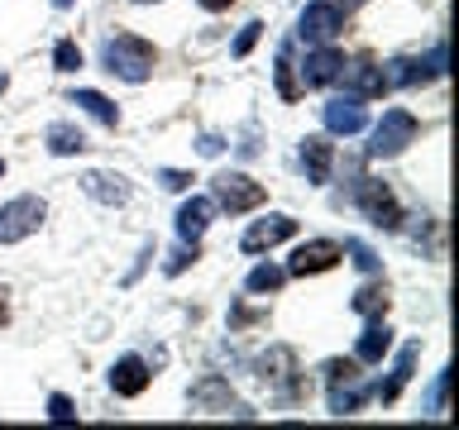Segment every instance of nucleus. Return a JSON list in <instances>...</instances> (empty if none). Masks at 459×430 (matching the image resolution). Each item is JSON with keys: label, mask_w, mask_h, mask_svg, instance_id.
<instances>
[{"label": "nucleus", "mask_w": 459, "mask_h": 430, "mask_svg": "<svg viewBox=\"0 0 459 430\" xmlns=\"http://www.w3.org/2000/svg\"><path fill=\"white\" fill-rule=\"evenodd\" d=\"M149 383H153V373H149V364H143L139 354H125V358H115V364H110L115 397H143V392H149Z\"/></svg>", "instance_id": "f8f14e48"}, {"label": "nucleus", "mask_w": 459, "mask_h": 430, "mask_svg": "<svg viewBox=\"0 0 459 430\" xmlns=\"http://www.w3.org/2000/svg\"><path fill=\"white\" fill-rule=\"evenodd\" d=\"M292 373H297V354L287 349V344H273V349L258 358V378L273 383V387H287V401H297L307 392V383H292Z\"/></svg>", "instance_id": "6e6552de"}, {"label": "nucleus", "mask_w": 459, "mask_h": 430, "mask_svg": "<svg viewBox=\"0 0 459 430\" xmlns=\"http://www.w3.org/2000/svg\"><path fill=\"white\" fill-rule=\"evenodd\" d=\"M43 215H48V206H43L39 196H14L0 206V244H20L29 235H39Z\"/></svg>", "instance_id": "39448f33"}, {"label": "nucleus", "mask_w": 459, "mask_h": 430, "mask_svg": "<svg viewBox=\"0 0 459 430\" xmlns=\"http://www.w3.org/2000/svg\"><path fill=\"white\" fill-rule=\"evenodd\" d=\"M158 182H163L168 192H186V186H192V172H182V168H163V172H158Z\"/></svg>", "instance_id": "72a5a7b5"}, {"label": "nucleus", "mask_w": 459, "mask_h": 430, "mask_svg": "<svg viewBox=\"0 0 459 430\" xmlns=\"http://www.w3.org/2000/svg\"><path fill=\"white\" fill-rule=\"evenodd\" d=\"M268 311H249V306H230V325L244 330V325H264Z\"/></svg>", "instance_id": "2f4dec72"}, {"label": "nucleus", "mask_w": 459, "mask_h": 430, "mask_svg": "<svg viewBox=\"0 0 459 430\" xmlns=\"http://www.w3.org/2000/svg\"><path fill=\"white\" fill-rule=\"evenodd\" d=\"M340 67L344 53H335L330 43H316V53H307V63H301V77H307V86H330L340 82Z\"/></svg>", "instance_id": "dca6fc26"}, {"label": "nucleus", "mask_w": 459, "mask_h": 430, "mask_svg": "<svg viewBox=\"0 0 459 430\" xmlns=\"http://www.w3.org/2000/svg\"><path fill=\"white\" fill-rule=\"evenodd\" d=\"M344 29V14L335 5H325V0H316V5L301 10V20H297V39H307V43H330Z\"/></svg>", "instance_id": "9b49d317"}, {"label": "nucleus", "mask_w": 459, "mask_h": 430, "mask_svg": "<svg viewBox=\"0 0 459 430\" xmlns=\"http://www.w3.org/2000/svg\"><path fill=\"white\" fill-rule=\"evenodd\" d=\"M321 120H325V134H359V129L368 125V106L359 96H335V100H325V110H321Z\"/></svg>", "instance_id": "1a4fd4ad"}, {"label": "nucleus", "mask_w": 459, "mask_h": 430, "mask_svg": "<svg viewBox=\"0 0 459 430\" xmlns=\"http://www.w3.org/2000/svg\"><path fill=\"white\" fill-rule=\"evenodd\" d=\"M43 143H48V153L72 158V153H82V149H86V134H82L77 125H67V120H53V125H48V134H43Z\"/></svg>", "instance_id": "412c9836"}, {"label": "nucleus", "mask_w": 459, "mask_h": 430, "mask_svg": "<svg viewBox=\"0 0 459 430\" xmlns=\"http://www.w3.org/2000/svg\"><path fill=\"white\" fill-rule=\"evenodd\" d=\"M350 306L364 315V321H378V315H387V306H393V297H387V287H383V282H364V287L354 292Z\"/></svg>", "instance_id": "5701e85b"}, {"label": "nucleus", "mask_w": 459, "mask_h": 430, "mask_svg": "<svg viewBox=\"0 0 459 430\" xmlns=\"http://www.w3.org/2000/svg\"><path fill=\"white\" fill-rule=\"evenodd\" d=\"M211 201L230 215H244V211H258L268 201L264 182H254L249 172H215L211 177Z\"/></svg>", "instance_id": "f03ea898"}, {"label": "nucleus", "mask_w": 459, "mask_h": 430, "mask_svg": "<svg viewBox=\"0 0 459 430\" xmlns=\"http://www.w3.org/2000/svg\"><path fill=\"white\" fill-rule=\"evenodd\" d=\"M5 321H10V292L0 287V325H5Z\"/></svg>", "instance_id": "58836bf2"}, {"label": "nucleus", "mask_w": 459, "mask_h": 430, "mask_svg": "<svg viewBox=\"0 0 459 430\" xmlns=\"http://www.w3.org/2000/svg\"><path fill=\"white\" fill-rule=\"evenodd\" d=\"M297 235V220L292 215H268V220H254L249 229H244V254H264L273 249V244L292 239Z\"/></svg>", "instance_id": "ddd939ff"}, {"label": "nucleus", "mask_w": 459, "mask_h": 430, "mask_svg": "<svg viewBox=\"0 0 459 430\" xmlns=\"http://www.w3.org/2000/svg\"><path fill=\"white\" fill-rule=\"evenodd\" d=\"M340 77H344V91L359 96V100H373V96L393 91V86H387V72L373 63V57H354V63H344Z\"/></svg>", "instance_id": "9d476101"}, {"label": "nucleus", "mask_w": 459, "mask_h": 430, "mask_svg": "<svg viewBox=\"0 0 459 430\" xmlns=\"http://www.w3.org/2000/svg\"><path fill=\"white\" fill-rule=\"evenodd\" d=\"M387 349H393V330H387V315H378V321L364 325V335L354 344V358L359 364H383Z\"/></svg>", "instance_id": "a211bd4d"}, {"label": "nucleus", "mask_w": 459, "mask_h": 430, "mask_svg": "<svg viewBox=\"0 0 459 430\" xmlns=\"http://www.w3.org/2000/svg\"><path fill=\"white\" fill-rule=\"evenodd\" d=\"M134 5H153V0H134Z\"/></svg>", "instance_id": "a19ab883"}, {"label": "nucleus", "mask_w": 459, "mask_h": 430, "mask_svg": "<svg viewBox=\"0 0 459 430\" xmlns=\"http://www.w3.org/2000/svg\"><path fill=\"white\" fill-rule=\"evenodd\" d=\"M421 125H416L411 110H383V120L373 125V139H368V158H397L407 143H416Z\"/></svg>", "instance_id": "7ed1b4c3"}, {"label": "nucleus", "mask_w": 459, "mask_h": 430, "mask_svg": "<svg viewBox=\"0 0 459 430\" xmlns=\"http://www.w3.org/2000/svg\"><path fill=\"white\" fill-rule=\"evenodd\" d=\"M344 258V244H335V239H307L301 249L287 258V278H316V272H330Z\"/></svg>", "instance_id": "0eeeda50"}, {"label": "nucleus", "mask_w": 459, "mask_h": 430, "mask_svg": "<svg viewBox=\"0 0 459 430\" xmlns=\"http://www.w3.org/2000/svg\"><path fill=\"white\" fill-rule=\"evenodd\" d=\"M82 192L91 201H100V206H125V201L134 196V186H129V177H120V172H86Z\"/></svg>", "instance_id": "4468645a"}, {"label": "nucleus", "mask_w": 459, "mask_h": 430, "mask_svg": "<svg viewBox=\"0 0 459 430\" xmlns=\"http://www.w3.org/2000/svg\"><path fill=\"white\" fill-rule=\"evenodd\" d=\"M258 34H264V24L249 20V24H244L239 34H235V43H230V53H235V57H249V53H254V43H258Z\"/></svg>", "instance_id": "c756f323"}, {"label": "nucleus", "mask_w": 459, "mask_h": 430, "mask_svg": "<svg viewBox=\"0 0 459 430\" xmlns=\"http://www.w3.org/2000/svg\"><path fill=\"white\" fill-rule=\"evenodd\" d=\"M273 77H278V96H282V100H297V96H301L297 63H292V43H282V48H278V63H273Z\"/></svg>", "instance_id": "b1692460"}, {"label": "nucleus", "mask_w": 459, "mask_h": 430, "mask_svg": "<svg viewBox=\"0 0 459 430\" xmlns=\"http://www.w3.org/2000/svg\"><path fill=\"white\" fill-rule=\"evenodd\" d=\"M344 254L354 258V268H359V272H378V254H373L364 239H350V244H344Z\"/></svg>", "instance_id": "c85d7f7f"}, {"label": "nucleus", "mask_w": 459, "mask_h": 430, "mask_svg": "<svg viewBox=\"0 0 459 430\" xmlns=\"http://www.w3.org/2000/svg\"><path fill=\"white\" fill-rule=\"evenodd\" d=\"M53 67L57 72H82V48L72 39H57V48H53Z\"/></svg>", "instance_id": "cd10ccee"}, {"label": "nucleus", "mask_w": 459, "mask_h": 430, "mask_svg": "<svg viewBox=\"0 0 459 430\" xmlns=\"http://www.w3.org/2000/svg\"><path fill=\"white\" fill-rule=\"evenodd\" d=\"M221 149H225V139H215V134H201L196 139V153H206V158H215Z\"/></svg>", "instance_id": "c9c22d12"}, {"label": "nucleus", "mask_w": 459, "mask_h": 430, "mask_svg": "<svg viewBox=\"0 0 459 430\" xmlns=\"http://www.w3.org/2000/svg\"><path fill=\"white\" fill-rule=\"evenodd\" d=\"M100 63H106L110 77H120L129 86H139V82H149L153 77V67H158V48L149 39H139V34H110L106 43H100Z\"/></svg>", "instance_id": "f257e3e1"}, {"label": "nucleus", "mask_w": 459, "mask_h": 430, "mask_svg": "<svg viewBox=\"0 0 459 430\" xmlns=\"http://www.w3.org/2000/svg\"><path fill=\"white\" fill-rule=\"evenodd\" d=\"M364 387H354V383H335L330 387V416H354L359 407H364Z\"/></svg>", "instance_id": "a878e982"}, {"label": "nucleus", "mask_w": 459, "mask_h": 430, "mask_svg": "<svg viewBox=\"0 0 459 430\" xmlns=\"http://www.w3.org/2000/svg\"><path fill=\"white\" fill-rule=\"evenodd\" d=\"M321 373H325L330 387H335V383H359V358H325Z\"/></svg>", "instance_id": "bb28decb"}, {"label": "nucleus", "mask_w": 459, "mask_h": 430, "mask_svg": "<svg viewBox=\"0 0 459 430\" xmlns=\"http://www.w3.org/2000/svg\"><path fill=\"white\" fill-rule=\"evenodd\" d=\"M354 201H359V211H364V220L373 229H402V206H397V196H393V186H387V182L364 177V182H359V192H354Z\"/></svg>", "instance_id": "20e7f679"}, {"label": "nucleus", "mask_w": 459, "mask_h": 430, "mask_svg": "<svg viewBox=\"0 0 459 430\" xmlns=\"http://www.w3.org/2000/svg\"><path fill=\"white\" fill-rule=\"evenodd\" d=\"M196 258H201V249H196V244H192V249L182 244V249L168 258V278H178V272H186V263H196Z\"/></svg>", "instance_id": "473e14b6"}, {"label": "nucleus", "mask_w": 459, "mask_h": 430, "mask_svg": "<svg viewBox=\"0 0 459 430\" xmlns=\"http://www.w3.org/2000/svg\"><path fill=\"white\" fill-rule=\"evenodd\" d=\"M196 5H201V10H211V14H221V10L235 5V0H196Z\"/></svg>", "instance_id": "e433bc0d"}, {"label": "nucleus", "mask_w": 459, "mask_h": 430, "mask_svg": "<svg viewBox=\"0 0 459 430\" xmlns=\"http://www.w3.org/2000/svg\"><path fill=\"white\" fill-rule=\"evenodd\" d=\"M72 106H82L91 120H100L106 129H120V106H115L110 96H100V91H91V86H82L77 96H72Z\"/></svg>", "instance_id": "aec40b11"}, {"label": "nucleus", "mask_w": 459, "mask_h": 430, "mask_svg": "<svg viewBox=\"0 0 459 430\" xmlns=\"http://www.w3.org/2000/svg\"><path fill=\"white\" fill-rule=\"evenodd\" d=\"M53 5H57V10H72V5H77V0H53Z\"/></svg>", "instance_id": "ea45409f"}, {"label": "nucleus", "mask_w": 459, "mask_h": 430, "mask_svg": "<svg viewBox=\"0 0 459 430\" xmlns=\"http://www.w3.org/2000/svg\"><path fill=\"white\" fill-rule=\"evenodd\" d=\"M383 72H387V86H426V82L440 77V72L430 67V57L426 63H416V57H393Z\"/></svg>", "instance_id": "6ab92c4d"}, {"label": "nucleus", "mask_w": 459, "mask_h": 430, "mask_svg": "<svg viewBox=\"0 0 459 430\" xmlns=\"http://www.w3.org/2000/svg\"><path fill=\"white\" fill-rule=\"evenodd\" d=\"M330 163H335V143H330L325 134H307V139H301V168H307V177L316 186L330 182Z\"/></svg>", "instance_id": "f3484780"}, {"label": "nucleus", "mask_w": 459, "mask_h": 430, "mask_svg": "<svg viewBox=\"0 0 459 430\" xmlns=\"http://www.w3.org/2000/svg\"><path fill=\"white\" fill-rule=\"evenodd\" d=\"M48 416H53V421H72V416H77V411H72V397L53 392V397H48Z\"/></svg>", "instance_id": "f704fd0d"}, {"label": "nucleus", "mask_w": 459, "mask_h": 430, "mask_svg": "<svg viewBox=\"0 0 459 430\" xmlns=\"http://www.w3.org/2000/svg\"><path fill=\"white\" fill-rule=\"evenodd\" d=\"M211 215H215V201L211 196H192V201H182L178 206V235H182V244H196L201 235H206V225H211Z\"/></svg>", "instance_id": "2eb2a0df"}, {"label": "nucleus", "mask_w": 459, "mask_h": 430, "mask_svg": "<svg viewBox=\"0 0 459 430\" xmlns=\"http://www.w3.org/2000/svg\"><path fill=\"white\" fill-rule=\"evenodd\" d=\"M0 177H5V163H0Z\"/></svg>", "instance_id": "79ce46f5"}, {"label": "nucleus", "mask_w": 459, "mask_h": 430, "mask_svg": "<svg viewBox=\"0 0 459 430\" xmlns=\"http://www.w3.org/2000/svg\"><path fill=\"white\" fill-rule=\"evenodd\" d=\"M325 5H335L340 14H350V10H359V5H364V0H325Z\"/></svg>", "instance_id": "4c0bfd02"}, {"label": "nucleus", "mask_w": 459, "mask_h": 430, "mask_svg": "<svg viewBox=\"0 0 459 430\" xmlns=\"http://www.w3.org/2000/svg\"><path fill=\"white\" fill-rule=\"evenodd\" d=\"M282 282H287V272L282 268H273V263H258L249 278H244V287H249L254 297H273V292H282Z\"/></svg>", "instance_id": "393cba45"}, {"label": "nucleus", "mask_w": 459, "mask_h": 430, "mask_svg": "<svg viewBox=\"0 0 459 430\" xmlns=\"http://www.w3.org/2000/svg\"><path fill=\"white\" fill-rule=\"evenodd\" d=\"M445 392H450V368L436 373V383H430V392H426V411H430V416L445 411Z\"/></svg>", "instance_id": "7c9ffc66"}, {"label": "nucleus", "mask_w": 459, "mask_h": 430, "mask_svg": "<svg viewBox=\"0 0 459 430\" xmlns=\"http://www.w3.org/2000/svg\"><path fill=\"white\" fill-rule=\"evenodd\" d=\"M416 354H421V344H407V349H402L397 354V368H393V378H387V383H378V397L383 401H397L402 397V387H407V378H411V368H416Z\"/></svg>", "instance_id": "4be33fe9"}, {"label": "nucleus", "mask_w": 459, "mask_h": 430, "mask_svg": "<svg viewBox=\"0 0 459 430\" xmlns=\"http://www.w3.org/2000/svg\"><path fill=\"white\" fill-rule=\"evenodd\" d=\"M192 407L206 411V416H230V411H235V416H254V411L235 397V387H230L221 373H206V378L192 387Z\"/></svg>", "instance_id": "423d86ee"}]
</instances>
